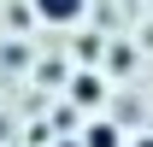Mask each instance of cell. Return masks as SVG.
Instances as JSON below:
<instances>
[{"label":"cell","mask_w":153,"mask_h":147,"mask_svg":"<svg viewBox=\"0 0 153 147\" xmlns=\"http://www.w3.org/2000/svg\"><path fill=\"white\" fill-rule=\"evenodd\" d=\"M65 147H76V141H65Z\"/></svg>","instance_id":"5b68a950"},{"label":"cell","mask_w":153,"mask_h":147,"mask_svg":"<svg viewBox=\"0 0 153 147\" xmlns=\"http://www.w3.org/2000/svg\"><path fill=\"white\" fill-rule=\"evenodd\" d=\"M135 147H153V135H141V141H135Z\"/></svg>","instance_id":"277c9868"},{"label":"cell","mask_w":153,"mask_h":147,"mask_svg":"<svg viewBox=\"0 0 153 147\" xmlns=\"http://www.w3.org/2000/svg\"><path fill=\"white\" fill-rule=\"evenodd\" d=\"M82 147H118V129H112V124H94V129H88V141H82Z\"/></svg>","instance_id":"7a4b0ae2"},{"label":"cell","mask_w":153,"mask_h":147,"mask_svg":"<svg viewBox=\"0 0 153 147\" xmlns=\"http://www.w3.org/2000/svg\"><path fill=\"white\" fill-rule=\"evenodd\" d=\"M76 100H100V82H94V76H76Z\"/></svg>","instance_id":"3957f363"},{"label":"cell","mask_w":153,"mask_h":147,"mask_svg":"<svg viewBox=\"0 0 153 147\" xmlns=\"http://www.w3.org/2000/svg\"><path fill=\"white\" fill-rule=\"evenodd\" d=\"M82 6H88V0H30V12L47 18V24H76V18H82Z\"/></svg>","instance_id":"6da1fadb"}]
</instances>
